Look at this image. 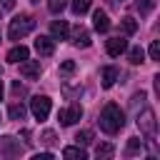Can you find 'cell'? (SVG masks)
Segmentation results:
<instances>
[{"instance_id":"6da1fadb","label":"cell","mask_w":160,"mask_h":160,"mask_svg":"<svg viewBox=\"0 0 160 160\" xmlns=\"http://www.w3.org/2000/svg\"><path fill=\"white\" fill-rule=\"evenodd\" d=\"M122 125H125V112L120 110V105L108 102L102 108V112H100V128H102V132L115 135V132L122 130Z\"/></svg>"},{"instance_id":"7a4b0ae2","label":"cell","mask_w":160,"mask_h":160,"mask_svg":"<svg viewBox=\"0 0 160 160\" xmlns=\"http://www.w3.org/2000/svg\"><path fill=\"white\" fill-rule=\"evenodd\" d=\"M35 28V18L32 15H15L8 25V38L10 40H22L28 32H32Z\"/></svg>"},{"instance_id":"3957f363","label":"cell","mask_w":160,"mask_h":160,"mask_svg":"<svg viewBox=\"0 0 160 160\" xmlns=\"http://www.w3.org/2000/svg\"><path fill=\"white\" fill-rule=\"evenodd\" d=\"M50 108H52V100H50L48 95H35V98L30 100V112H32L35 120H48Z\"/></svg>"},{"instance_id":"277c9868","label":"cell","mask_w":160,"mask_h":160,"mask_svg":"<svg viewBox=\"0 0 160 160\" xmlns=\"http://www.w3.org/2000/svg\"><path fill=\"white\" fill-rule=\"evenodd\" d=\"M138 128H140V132H142V135H148V138H152V135H155L158 122H155V112H152L150 108H145L142 112H138Z\"/></svg>"},{"instance_id":"5b68a950","label":"cell","mask_w":160,"mask_h":160,"mask_svg":"<svg viewBox=\"0 0 160 160\" xmlns=\"http://www.w3.org/2000/svg\"><path fill=\"white\" fill-rule=\"evenodd\" d=\"M80 118H82V108H80L78 102H72L70 108H65V110L58 112V120H60V125H65V128L72 125V122H78Z\"/></svg>"},{"instance_id":"8992f818","label":"cell","mask_w":160,"mask_h":160,"mask_svg":"<svg viewBox=\"0 0 160 160\" xmlns=\"http://www.w3.org/2000/svg\"><path fill=\"white\" fill-rule=\"evenodd\" d=\"M40 72H42L40 60H22V62H20V75H22V78H28V80H38Z\"/></svg>"},{"instance_id":"52a82bcc","label":"cell","mask_w":160,"mask_h":160,"mask_svg":"<svg viewBox=\"0 0 160 160\" xmlns=\"http://www.w3.org/2000/svg\"><path fill=\"white\" fill-rule=\"evenodd\" d=\"M68 35H70V42H72V45H78V48H90V32H88L82 25L72 28Z\"/></svg>"},{"instance_id":"ba28073f","label":"cell","mask_w":160,"mask_h":160,"mask_svg":"<svg viewBox=\"0 0 160 160\" xmlns=\"http://www.w3.org/2000/svg\"><path fill=\"white\" fill-rule=\"evenodd\" d=\"M105 50H108V55L118 58L120 52H125V50H128V40H125V38H120V35H118V38H110V40L105 42Z\"/></svg>"},{"instance_id":"9c48e42d","label":"cell","mask_w":160,"mask_h":160,"mask_svg":"<svg viewBox=\"0 0 160 160\" xmlns=\"http://www.w3.org/2000/svg\"><path fill=\"white\" fill-rule=\"evenodd\" d=\"M20 152H22V148L18 145L15 138H10V135L0 138V155H20Z\"/></svg>"},{"instance_id":"30bf717a","label":"cell","mask_w":160,"mask_h":160,"mask_svg":"<svg viewBox=\"0 0 160 160\" xmlns=\"http://www.w3.org/2000/svg\"><path fill=\"white\" fill-rule=\"evenodd\" d=\"M35 50H38V55H52V52H55V40L48 38V35H38Z\"/></svg>"},{"instance_id":"8fae6325","label":"cell","mask_w":160,"mask_h":160,"mask_svg":"<svg viewBox=\"0 0 160 160\" xmlns=\"http://www.w3.org/2000/svg\"><path fill=\"white\" fill-rule=\"evenodd\" d=\"M118 78H120V70H118L115 65H105V68H102V72H100V80H102V88H112Z\"/></svg>"},{"instance_id":"7c38bea8","label":"cell","mask_w":160,"mask_h":160,"mask_svg":"<svg viewBox=\"0 0 160 160\" xmlns=\"http://www.w3.org/2000/svg\"><path fill=\"white\" fill-rule=\"evenodd\" d=\"M92 28L98 32H108L110 30V20H108V12L105 10H95L92 12Z\"/></svg>"},{"instance_id":"4fadbf2b","label":"cell","mask_w":160,"mask_h":160,"mask_svg":"<svg viewBox=\"0 0 160 160\" xmlns=\"http://www.w3.org/2000/svg\"><path fill=\"white\" fill-rule=\"evenodd\" d=\"M50 32H52V40H68V32H70V25L65 20H55L50 25Z\"/></svg>"},{"instance_id":"5bb4252c","label":"cell","mask_w":160,"mask_h":160,"mask_svg":"<svg viewBox=\"0 0 160 160\" xmlns=\"http://www.w3.org/2000/svg\"><path fill=\"white\" fill-rule=\"evenodd\" d=\"M28 55H30V50L25 45H15L8 52V62H22V60H28Z\"/></svg>"},{"instance_id":"9a60e30c","label":"cell","mask_w":160,"mask_h":160,"mask_svg":"<svg viewBox=\"0 0 160 160\" xmlns=\"http://www.w3.org/2000/svg\"><path fill=\"white\" fill-rule=\"evenodd\" d=\"M62 158H68V160H85L88 152H85L80 145H68V148L62 150Z\"/></svg>"},{"instance_id":"2e32d148","label":"cell","mask_w":160,"mask_h":160,"mask_svg":"<svg viewBox=\"0 0 160 160\" xmlns=\"http://www.w3.org/2000/svg\"><path fill=\"white\" fill-rule=\"evenodd\" d=\"M8 115H10V120H22L25 118V105L22 102H12L8 108Z\"/></svg>"},{"instance_id":"e0dca14e","label":"cell","mask_w":160,"mask_h":160,"mask_svg":"<svg viewBox=\"0 0 160 160\" xmlns=\"http://www.w3.org/2000/svg\"><path fill=\"white\" fill-rule=\"evenodd\" d=\"M90 2H92V0H70V8H72L75 15H82V12L90 10Z\"/></svg>"},{"instance_id":"ac0fdd59","label":"cell","mask_w":160,"mask_h":160,"mask_svg":"<svg viewBox=\"0 0 160 160\" xmlns=\"http://www.w3.org/2000/svg\"><path fill=\"white\" fill-rule=\"evenodd\" d=\"M128 58H130V62H132V65H140V62L145 60V50H142V48H130Z\"/></svg>"},{"instance_id":"d6986e66","label":"cell","mask_w":160,"mask_h":160,"mask_svg":"<svg viewBox=\"0 0 160 160\" xmlns=\"http://www.w3.org/2000/svg\"><path fill=\"white\" fill-rule=\"evenodd\" d=\"M135 30H138V22H135V18L125 15V18H122V32H125V35H132Z\"/></svg>"},{"instance_id":"ffe728a7","label":"cell","mask_w":160,"mask_h":160,"mask_svg":"<svg viewBox=\"0 0 160 160\" xmlns=\"http://www.w3.org/2000/svg\"><path fill=\"white\" fill-rule=\"evenodd\" d=\"M140 150H142V140H140V138H130L125 155H135V152H140Z\"/></svg>"},{"instance_id":"44dd1931","label":"cell","mask_w":160,"mask_h":160,"mask_svg":"<svg viewBox=\"0 0 160 160\" xmlns=\"http://www.w3.org/2000/svg\"><path fill=\"white\" fill-rule=\"evenodd\" d=\"M92 138H95V132H92V130H82V132H78V135H75L78 145H90V142H92Z\"/></svg>"},{"instance_id":"7402d4cb","label":"cell","mask_w":160,"mask_h":160,"mask_svg":"<svg viewBox=\"0 0 160 160\" xmlns=\"http://www.w3.org/2000/svg\"><path fill=\"white\" fill-rule=\"evenodd\" d=\"M112 152H115V148H112L110 142H102V145L95 148V155H98V158H110Z\"/></svg>"},{"instance_id":"603a6c76","label":"cell","mask_w":160,"mask_h":160,"mask_svg":"<svg viewBox=\"0 0 160 160\" xmlns=\"http://www.w3.org/2000/svg\"><path fill=\"white\" fill-rule=\"evenodd\" d=\"M135 8L140 10V15H148L155 8V0H135Z\"/></svg>"},{"instance_id":"cb8c5ba5","label":"cell","mask_w":160,"mask_h":160,"mask_svg":"<svg viewBox=\"0 0 160 160\" xmlns=\"http://www.w3.org/2000/svg\"><path fill=\"white\" fill-rule=\"evenodd\" d=\"M65 8H68V0H48V10H50V12H55V15H58V12H62Z\"/></svg>"},{"instance_id":"d4e9b609","label":"cell","mask_w":160,"mask_h":160,"mask_svg":"<svg viewBox=\"0 0 160 160\" xmlns=\"http://www.w3.org/2000/svg\"><path fill=\"white\" fill-rule=\"evenodd\" d=\"M148 52H150V60H160V42H158V40H152Z\"/></svg>"},{"instance_id":"484cf974","label":"cell","mask_w":160,"mask_h":160,"mask_svg":"<svg viewBox=\"0 0 160 160\" xmlns=\"http://www.w3.org/2000/svg\"><path fill=\"white\" fill-rule=\"evenodd\" d=\"M60 72H62V75H70V72H75V62H72V60H65V62L60 65Z\"/></svg>"},{"instance_id":"4316f807","label":"cell","mask_w":160,"mask_h":160,"mask_svg":"<svg viewBox=\"0 0 160 160\" xmlns=\"http://www.w3.org/2000/svg\"><path fill=\"white\" fill-rule=\"evenodd\" d=\"M42 142H45V145H52V142H55V132H52V130H45V132H42Z\"/></svg>"},{"instance_id":"83f0119b","label":"cell","mask_w":160,"mask_h":160,"mask_svg":"<svg viewBox=\"0 0 160 160\" xmlns=\"http://www.w3.org/2000/svg\"><path fill=\"white\" fill-rule=\"evenodd\" d=\"M0 8L2 10H12L15 8V0H0Z\"/></svg>"},{"instance_id":"f1b7e54d","label":"cell","mask_w":160,"mask_h":160,"mask_svg":"<svg viewBox=\"0 0 160 160\" xmlns=\"http://www.w3.org/2000/svg\"><path fill=\"white\" fill-rule=\"evenodd\" d=\"M52 158V152H40V155H35V160H50Z\"/></svg>"},{"instance_id":"f546056e","label":"cell","mask_w":160,"mask_h":160,"mask_svg":"<svg viewBox=\"0 0 160 160\" xmlns=\"http://www.w3.org/2000/svg\"><path fill=\"white\" fill-rule=\"evenodd\" d=\"M2 92H5V88H2V80H0V98H2Z\"/></svg>"}]
</instances>
